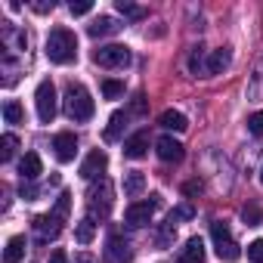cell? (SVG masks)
<instances>
[{
	"mask_svg": "<svg viewBox=\"0 0 263 263\" xmlns=\"http://www.w3.org/2000/svg\"><path fill=\"white\" fill-rule=\"evenodd\" d=\"M47 59L56 62V65H68L78 59V37L68 31V28H53L50 37H47V47H44Z\"/></svg>",
	"mask_w": 263,
	"mask_h": 263,
	"instance_id": "1",
	"label": "cell"
},
{
	"mask_svg": "<svg viewBox=\"0 0 263 263\" xmlns=\"http://www.w3.org/2000/svg\"><path fill=\"white\" fill-rule=\"evenodd\" d=\"M93 111H96V102L87 93V87L84 84H68V90H65V115L71 121H90Z\"/></svg>",
	"mask_w": 263,
	"mask_h": 263,
	"instance_id": "2",
	"label": "cell"
},
{
	"mask_svg": "<svg viewBox=\"0 0 263 263\" xmlns=\"http://www.w3.org/2000/svg\"><path fill=\"white\" fill-rule=\"evenodd\" d=\"M111 195H115V189H111V183H108L105 177H99V183L90 186V192H87V217H90L93 223H96V217H99V220L108 217V211H111Z\"/></svg>",
	"mask_w": 263,
	"mask_h": 263,
	"instance_id": "3",
	"label": "cell"
},
{
	"mask_svg": "<svg viewBox=\"0 0 263 263\" xmlns=\"http://www.w3.org/2000/svg\"><path fill=\"white\" fill-rule=\"evenodd\" d=\"M211 238H214V251H217L220 260H238L241 257V248L229 235V226L226 223H211Z\"/></svg>",
	"mask_w": 263,
	"mask_h": 263,
	"instance_id": "4",
	"label": "cell"
},
{
	"mask_svg": "<svg viewBox=\"0 0 263 263\" xmlns=\"http://www.w3.org/2000/svg\"><path fill=\"white\" fill-rule=\"evenodd\" d=\"M161 208V195H152L149 201H134V204H127V211H124V220L134 226V229H140V226H146L149 220H152V214Z\"/></svg>",
	"mask_w": 263,
	"mask_h": 263,
	"instance_id": "5",
	"label": "cell"
},
{
	"mask_svg": "<svg viewBox=\"0 0 263 263\" xmlns=\"http://www.w3.org/2000/svg\"><path fill=\"white\" fill-rule=\"evenodd\" d=\"M93 62L102 68H124V65H130V50L124 44H105L93 53Z\"/></svg>",
	"mask_w": 263,
	"mask_h": 263,
	"instance_id": "6",
	"label": "cell"
},
{
	"mask_svg": "<svg viewBox=\"0 0 263 263\" xmlns=\"http://www.w3.org/2000/svg\"><path fill=\"white\" fill-rule=\"evenodd\" d=\"M34 105H37V118L44 124H50L56 118V87L53 81H41L34 90Z\"/></svg>",
	"mask_w": 263,
	"mask_h": 263,
	"instance_id": "7",
	"label": "cell"
},
{
	"mask_svg": "<svg viewBox=\"0 0 263 263\" xmlns=\"http://www.w3.org/2000/svg\"><path fill=\"white\" fill-rule=\"evenodd\" d=\"M53 152H56V158H59L62 164L74 161V155H78V137L68 134V130L56 134V137H53Z\"/></svg>",
	"mask_w": 263,
	"mask_h": 263,
	"instance_id": "8",
	"label": "cell"
},
{
	"mask_svg": "<svg viewBox=\"0 0 263 263\" xmlns=\"http://www.w3.org/2000/svg\"><path fill=\"white\" fill-rule=\"evenodd\" d=\"M62 232V220L56 217V214H41V217H34V235H37V241H50V238H56Z\"/></svg>",
	"mask_w": 263,
	"mask_h": 263,
	"instance_id": "9",
	"label": "cell"
},
{
	"mask_svg": "<svg viewBox=\"0 0 263 263\" xmlns=\"http://www.w3.org/2000/svg\"><path fill=\"white\" fill-rule=\"evenodd\" d=\"M155 152H158V158L167 161V164H177V161H183V155H186L183 143L174 140V137H161V140L155 143Z\"/></svg>",
	"mask_w": 263,
	"mask_h": 263,
	"instance_id": "10",
	"label": "cell"
},
{
	"mask_svg": "<svg viewBox=\"0 0 263 263\" xmlns=\"http://www.w3.org/2000/svg\"><path fill=\"white\" fill-rule=\"evenodd\" d=\"M134 260V251H130V245L118 235H111L105 241V263H130Z\"/></svg>",
	"mask_w": 263,
	"mask_h": 263,
	"instance_id": "11",
	"label": "cell"
},
{
	"mask_svg": "<svg viewBox=\"0 0 263 263\" xmlns=\"http://www.w3.org/2000/svg\"><path fill=\"white\" fill-rule=\"evenodd\" d=\"M146 152H149V130H137L130 140H124V158L140 161Z\"/></svg>",
	"mask_w": 263,
	"mask_h": 263,
	"instance_id": "12",
	"label": "cell"
},
{
	"mask_svg": "<svg viewBox=\"0 0 263 263\" xmlns=\"http://www.w3.org/2000/svg\"><path fill=\"white\" fill-rule=\"evenodd\" d=\"M105 167H108V155H105L102 149H93V152L84 158V164H81V177H84V180H96Z\"/></svg>",
	"mask_w": 263,
	"mask_h": 263,
	"instance_id": "13",
	"label": "cell"
},
{
	"mask_svg": "<svg viewBox=\"0 0 263 263\" xmlns=\"http://www.w3.org/2000/svg\"><path fill=\"white\" fill-rule=\"evenodd\" d=\"M19 174H22V180H25V183H31V180H37V177L44 174V164H41V155H37V152H25V158L19 161Z\"/></svg>",
	"mask_w": 263,
	"mask_h": 263,
	"instance_id": "14",
	"label": "cell"
},
{
	"mask_svg": "<svg viewBox=\"0 0 263 263\" xmlns=\"http://www.w3.org/2000/svg\"><path fill=\"white\" fill-rule=\"evenodd\" d=\"M121 31V25H118V19H111V16H99L93 25H87V34L90 37H111V34H118Z\"/></svg>",
	"mask_w": 263,
	"mask_h": 263,
	"instance_id": "15",
	"label": "cell"
},
{
	"mask_svg": "<svg viewBox=\"0 0 263 263\" xmlns=\"http://www.w3.org/2000/svg\"><path fill=\"white\" fill-rule=\"evenodd\" d=\"M229 62H232V50H229V47L214 50V53L208 56V74H220L223 68H229Z\"/></svg>",
	"mask_w": 263,
	"mask_h": 263,
	"instance_id": "16",
	"label": "cell"
},
{
	"mask_svg": "<svg viewBox=\"0 0 263 263\" xmlns=\"http://www.w3.org/2000/svg\"><path fill=\"white\" fill-rule=\"evenodd\" d=\"M158 124H161L164 130H177V134H183V130L189 127V121H186V115H183V111H174V108H167V111H161V118H158Z\"/></svg>",
	"mask_w": 263,
	"mask_h": 263,
	"instance_id": "17",
	"label": "cell"
},
{
	"mask_svg": "<svg viewBox=\"0 0 263 263\" xmlns=\"http://www.w3.org/2000/svg\"><path fill=\"white\" fill-rule=\"evenodd\" d=\"M22 257H25V235H13L4 251V263H22Z\"/></svg>",
	"mask_w": 263,
	"mask_h": 263,
	"instance_id": "18",
	"label": "cell"
},
{
	"mask_svg": "<svg viewBox=\"0 0 263 263\" xmlns=\"http://www.w3.org/2000/svg\"><path fill=\"white\" fill-rule=\"evenodd\" d=\"M183 263H204V241L198 235H192L183 248Z\"/></svg>",
	"mask_w": 263,
	"mask_h": 263,
	"instance_id": "19",
	"label": "cell"
},
{
	"mask_svg": "<svg viewBox=\"0 0 263 263\" xmlns=\"http://www.w3.org/2000/svg\"><path fill=\"white\" fill-rule=\"evenodd\" d=\"M127 118H130V111H115V115L108 118V127H105V140H108V143H115V140L121 137V130L127 127Z\"/></svg>",
	"mask_w": 263,
	"mask_h": 263,
	"instance_id": "20",
	"label": "cell"
},
{
	"mask_svg": "<svg viewBox=\"0 0 263 263\" xmlns=\"http://www.w3.org/2000/svg\"><path fill=\"white\" fill-rule=\"evenodd\" d=\"M143 189H146V174H140V171L124 174V192L127 195H140Z\"/></svg>",
	"mask_w": 263,
	"mask_h": 263,
	"instance_id": "21",
	"label": "cell"
},
{
	"mask_svg": "<svg viewBox=\"0 0 263 263\" xmlns=\"http://www.w3.org/2000/svg\"><path fill=\"white\" fill-rule=\"evenodd\" d=\"M93 235H96V223H93L90 217H84V220L78 223V229H74V238H78L81 245H90V241H93Z\"/></svg>",
	"mask_w": 263,
	"mask_h": 263,
	"instance_id": "22",
	"label": "cell"
},
{
	"mask_svg": "<svg viewBox=\"0 0 263 263\" xmlns=\"http://www.w3.org/2000/svg\"><path fill=\"white\" fill-rule=\"evenodd\" d=\"M16 149H19V140L13 134H4V140H0V161H13Z\"/></svg>",
	"mask_w": 263,
	"mask_h": 263,
	"instance_id": "23",
	"label": "cell"
},
{
	"mask_svg": "<svg viewBox=\"0 0 263 263\" xmlns=\"http://www.w3.org/2000/svg\"><path fill=\"white\" fill-rule=\"evenodd\" d=\"M189 71H192V74H208V59H204V50H201V47L192 50V56H189Z\"/></svg>",
	"mask_w": 263,
	"mask_h": 263,
	"instance_id": "24",
	"label": "cell"
},
{
	"mask_svg": "<svg viewBox=\"0 0 263 263\" xmlns=\"http://www.w3.org/2000/svg\"><path fill=\"white\" fill-rule=\"evenodd\" d=\"M4 118H7V124H22L25 111H22V105L16 99H10V102H4Z\"/></svg>",
	"mask_w": 263,
	"mask_h": 263,
	"instance_id": "25",
	"label": "cell"
},
{
	"mask_svg": "<svg viewBox=\"0 0 263 263\" xmlns=\"http://www.w3.org/2000/svg\"><path fill=\"white\" fill-rule=\"evenodd\" d=\"M118 13L127 16V19H146V10L137 7V4H130V0H118Z\"/></svg>",
	"mask_w": 263,
	"mask_h": 263,
	"instance_id": "26",
	"label": "cell"
},
{
	"mask_svg": "<svg viewBox=\"0 0 263 263\" xmlns=\"http://www.w3.org/2000/svg\"><path fill=\"white\" fill-rule=\"evenodd\" d=\"M102 96L105 99H121L124 96V81H102Z\"/></svg>",
	"mask_w": 263,
	"mask_h": 263,
	"instance_id": "27",
	"label": "cell"
},
{
	"mask_svg": "<svg viewBox=\"0 0 263 263\" xmlns=\"http://www.w3.org/2000/svg\"><path fill=\"white\" fill-rule=\"evenodd\" d=\"M241 220H245L248 226H260V223H263V211H260L257 204H245V208H241Z\"/></svg>",
	"mask_w": 263,
	"mask_h": 263,
	"instance_id": "28",
	"label": "cell"
},
{
	"mask_svg": "<svg viewBox=\"0 0 263 263\" xmlns=\"http://www.w3.org/2000/svg\"><path fill=\"white\" fill-rule=\"evenodd\" d=\"M68 211H71V195H68V192H62V195L56 198V208H53V214H56L59 220H65V217H68Z\"/></svg>",
	"mask_w": 263,
	"mask_h": 263,
	"instance_id": "29",
	"label": "cell"
},
{
	"mask_svg": "<svg viewBox=\"0 0 263 263\" xmlns=\"http://www.w3.org/2000/svg\"><path fill=\"white\" fill-rule=\"evenodd\" d=\"M192 217H195V211H192L189 204H180V208H174V211H171L167 223H174V226H177V220H192Z\"/></svg>",
	"mask_w": 263,
	"mask_h": 263,
	"instance_id": "30",
	"label": "cell"
},
{
	"mask_svg": "<svg viewBox=\"0 0 263 263\" xmlns=\"http://www.w3.org/2000/svg\"><path fill=\"white\" fill-rule=\"evenodd\" d=\"M248 134L251 137H263V111H254L248 118Z\"/></svg>",
	"mask_w": 263,
	"mask_h": 263,
	"instance_id": "31",
	"label": "cell"
},
{
	"mask_svg": "<svg viewBox=\"0 0 263 263\" xmlns=\"http://www.w3.org/2000/svg\"><path fill=\"white\" fill-rule=\"evenodd\" d=\"M90 10H93V0H71V4H68L71 16H87Z\"/></svg>",
	"mask_w": 263,
	"mask_h": 263,
	"instance_id": "32",
	"label": "cell"
},
{
	"mask_svg": "<svg viewBox=\"0 0 263 263\" xmlns=\"http://www.w3.org/2000/svg\"><path fill=\"white\" fill-rule=\"evenodd\" d=\"M248 260L251 263H263V238H254L248 245Z\"/></svg>",
	"mask_w": 263,
	"mask_h": 263,
	"instance_id": "33",
	"label": "cell"
},
{
	"mask_svg": "<svg viewBox=\"0 0 263 263\" xmlns=\"http://www.w3.org/2000/svg\"><path fill=\"white\" fill-rule=\"evenodd\" d=\"M19 195H22L25 201H34V198H37V186H34V183H25V180H22V189H19Z\"/></svg>",
	"mask_w": 263,
	"mask_h": 263,
	"instance_id": "34",
	"label": "cell"
},
{
	"mask_svg": "<svg viewBox=\"0 0 263 263\" xmlns=\"http://www.w3.org/2000/svg\"><path fill=\"white\" fill-rule=\"evenodd\" d=\"M174 232H177V226H174V223H164V229L158 232V245L164 248V245H167V241L174 238Z\"/></svg>",
	"mask_w": 263,
	"mask_h": 263,
	"instance_id": "35",
	"label": "cell"
},
{
	"mask_svg": "<svg viewBox=\"0 0 263 263\" xmlns=\"http://www.w3.org/2000/svg\"><path fill=\"white\" fill-rule=\"evenodd\" d=\"M47 263H68V254H65L62 248H56V251L50 254V260H47Z\"/></svg>",
	"mask_w": 263,
	"mask_h": 263,
	"instance_id": "36",
	"label": "cell"
},
{
	"mask_svg": "<svg viewBox=\"0 0 263 263\" xmlns=\"http://www.w3.org/2000/svg\"><path fill=\"white\" fill-rule=\"evenodd\" d=\"M31 10H34V13H53V10H56V4H53V0H50V4H47V0H41V4H34Z\"/></svg>",
	"mask_w": 263,
	"mask_h": 263,
	"instance_id": "37",
	"label": "cell"
},
{
	"mask_svg": "<svg viewBox=\"0 0 263 263\" xmlns=\"http://www.w3.org/2000/svg\"><path fill=\"white\" fill-rule=\"evenodd\" d=\"M130 111H137V115H143V111H146V96H143V93H137V99H134V108H130Z\"/></svg>",
	"mask_w": 263,
	"mask_h": 263,
	"instance_id": "38",
	"label": "cell"
},
{
	"mask_svg": "<svg viewBox=\"0 0 263 263\" xmlns=\"http://www.w3.org/2000/svg\"><path fill=\"white\" fill-rule=\"evenodd\" d=\"M183 192H186V195H198V192H201V183H198V180H189V183L183 186Z\"/></svg>",
	"mask_w": 263,
	"mask_h": 263,
	"instance_id": "39",
	"label": "cell"
},
{
	"mask_svg": "<svg viewBox=\"0 0 263 263\" xmlns=\"http://www.w3.org/2000/svg\"><path fill=\"white\" fill-rule=\"evenodd\" d=\"M78 263H93V260H90V257L84 254V257H78Z\"/></svg>",
	"mask_w": 263,
	"mask_h": 263,
	"instance_id": "40",
	"label": "cell"
},
{
	"mask_svg": "<svg viewBox=\"0 0 263 263\" xmlns=\"http://www.w3.org/2000/svg\"><path fill=\"white\" fill-rule=\"evenodd\" d=\"M260 183H263V167H260Z\"/></svg>",
	"mask_w": 263,
	"mask_h": 263,
	"instance_id": "41",
	"label": "cell"
}]
</instances>
